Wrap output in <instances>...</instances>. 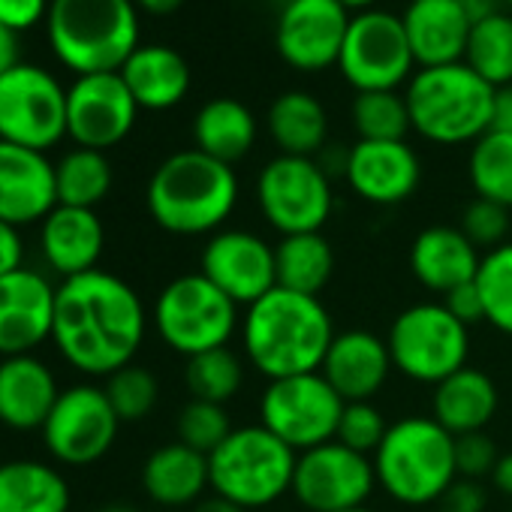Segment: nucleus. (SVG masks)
<instances>
[{"instance_id": "f257e3e1", "label": "nucleus", "mask_w": 512, "mask_h": 512, "mask_svg": "<svg viewBox=\"0 0 512 512\" xmlns=\"http://www.w3.org/2000/svg\"><path fill=\"white\" fill-rule=\"evenodd\" d=\"M145 338V308L136 290L103 269L67 278L55 296L52 341L82 374L109 377L133 365Z\"/></svg>"}, {"instance_id": "f03ea898", "label": "nucleus", "mask_w": 512, "mask_h": 512, "mask_svg": "<svg viewBox=\"0 0 512 512\" xmlns=\"http://www.w3.org/2000/svg\"><path fill=\"white\" fill-rule=\"evenodd\" d=\"M335 335L332 317L317 296L281 287L253 302L241 323L244 356L269 380L320 371Z\"/></svg>"}, {"instance_id": "7ed1b4c3", "label": "nucleus", "mask_w": 512, "mask_h": 512, "mask_svg": "<svg viewBox=\"0 0 512 512\" xmlns=\"http://www.w3.org/2000/svg\"><path fill=\"white\" fill-rule=\"evenodd\" d=\"M145 202L154 223L172 235H214L238 202V175L232 166L187 148L154 169Z\"/></svg>"}, {"instance_id": "20e7f679", "label": "nucleus", "mask_w": 512, "mask_h": 512, "mask_svg": "<svg viewBox=\"0 0 512 512\" xmlns=\"http://www.w3.org/2000/svg\"><path fill=\"white\" fill-rule=\"evenodd\" d=\"M49 43L76 76L118 73L139 49V7L133 0H52Z\"/></svg>"}, {"instance_id": "39448f33", "label": "nucleus", "mask_w": 512, "mask_h": 512, "mask_svg": "<svg viewBox=\"0 0 512 512\" xmlns=\"http://www.w3.org/2000/svg\"><path fill=\"white\" fill-rule=\"evenodd\" d=\"M494 91L464 61L419 67L407 82V109L413 130L434 145L476 142L491 130Z\"/></svg>"}, {"instance_id": "423d86ee", "label": "nucleus", "mask_w": 512, "mask_h": 512, "mask_svg": "<svg viewBox=\"0 0 512 512\" xmlns=\"http://www.w3.org/2000/svg\"><path fill=\"white\" fill-rule=\"evenodd\" d=\"M377 485L404 506L437 503L458 479L455 437L431 416H407L389 425L374 452Z\"/></svg>"}, {"instance_id": "0eeeda50", "label": "nucleus", "mask_w": 512, "mask_h": 512, "mask_svg": "<svg viewBox=\"0 0 512 512\" xmlns=\"http://www.w3.org/2000/svg\"><path fill=\"white\" fill-rule=\"evenodd\" d=\"M299 452L275 437L266 425L232 428L208 455L211 491L250 509H263L293 491Z\"/></svg>"}, {"instance_id": "6e6552de", "label": "nucleus", "mask_w": 512, "mask_h": 512, "mask_svg": "<svg viewBox=\"0 0 512 512\" xmlns=\"http://www.w3.org/2000/svg\"><path fill=\"white\" fill-rule=\"evenodd\" d=\"M386 347L395 371L416 383L437 386L467 365L470 329L455 320L443 302H419L392 320Z\"/></svg>"}, {"instance_id": "1a4fd4ad", "label": "nucleus", "mask_w": 512, "mask_h": 512, "mask_svg": "<svg viewBox=\"0 0 512 512\" xmlns=\"http://www.w3.org/2000/svg\"><path fill=\"white\" fill-rule=\"evenodd\" d=\"M154 326L166 347L190 359L229 347L238 329V305L202 272H193L163 287L154 305Z\"/></svg>"}, {"instance_id": "9d476101", "label": "nucleus", "mask_w": 512, "mask_h": 512, "mask_svg": "<svg viewBox=\"0 0 512 512\" xmlns=\"http://www.w3.org/2000/svg\"><path fill=\"white\" fill-rule=\"evenodd\" d=\"M256 202L281 235L323 232L335 208L329 172L317 157L278 154L260 169Z\"/></svg>"}, {"instance_id": "9b49d317", "label": "nucleus", "mask_w": 512, "mask_h": 512, "mask_svg": "<svg viewBox=\"0 0 512 512\" xmlns=\"http://www.w3.org/2000/svg\"><path fill=\"white\" fill-rule=\"evenodd\" d=\"M344 404L347 401L320 371L269 380L260 398V425H266L290 449L308 452L335 440Z\"/></svg>"}, {"instance_id": "f8f14e48", "label": "nucleus", "mask_w": 512, "mask_h": 512, "mask_svg": "<svg viewBox=\"0 0 512 512\" xmlns=\"http://www.w3.org/2000/svg\"><path fill=\"white\" fill-rule=\"evenodd\" d=\"M341 76L362 91H398L416 73V58L407 43L401 16L368 10L350 19V31L338 61Z\"/></svg>"}, {"instance_id": "ddd939ff", "label": "nucleus", "mask_w": 512, "mask_h": 512, "mask_svg": "<svg viewBox=\"0 0 512 512\" xmlns=\"http://www.w3.org/2000/svg\"><path fill=\"white\" fill-rule=\"evenodd\" d=\"M67 136V91L31 64L0 76V142L46 151Z\"/></svg>"}, {"instance_id": "4468645a", "label": "nucleus", "mask_w": 512, "mask_h": 512, "mask_svg": "<svg viewBox=\"0 0 512 512\" xmlns=\"http://www.w3.org/2000/svg\"><path fill=\"white\" fill-rule=\"evenodd\" d=\"M118 428L121 419L112 410L106 389L79 383L61 392L55 410L43 425V440L52 458H58L61 464L85 467L100 461L112 449Z\"/></svg>"}, {"instance_id": "2eb2a0df", "label": "nucleus", "mask_w": 512, "mask_h": 512, "mask_svg": "<svg viewBox=\"0 0 512 512\" xmlns=\"http://www.w3.org/2000/svg\"><path fill=\"white\" fill-rule=\"evenodd\" d=\"M374 485V461L338 440L299 452L293 494L311 512H344L365 506Z\"/></svg>"}, {"instance_id": "dca6fc26", "label": "nucleus", "mask_w": 512, "mask_h": 512, "mask_svg": "<svg viewBox=\"0 0 512 512\" xmlns=\"http://www.w3.org/2000/svg\"><path fill=\"white\" fill-rule=\"evenodd\" d=\"M350 19L341 0H287L275 25V49L287 67L323 73L338 67Z\"/></svg>"}, {"instance_id": "f3484780", "label": "nucleus", "mask_w": 512, "mask_h": 512, "mask_svg": "<svg viewBox=\"0 0 512 512\" xmlns=\"http://www.w3.org/2000/svg\"><path fill=\"white\" fill-rule=\"evenodd\" d=\"M199 272L238 308H250L278 287L275 244L247 229H220L202 247Z\"/></svg>"}, {"instance_id": "a211bd4d", "label": "nucleus", "mask_w": 512, "mask_h": 512, "mask_svg": "<svg viewBox=\"0 0 512 512\" xmlns=\"http://www.w3.org/2000/svg\"><path fill=\"white\" fill-rule=\"evenodd\" d=\"M139 103L121 73L79 76L67 88V136L79 148L106 151L124 142L136 124Z\"/></svg>"}, {"instance_id": "6ab92c4d", "label": "nucleus", "mask_w": 512, "mask_h": 512, "mask_svg": "<svg viewBox=\"0 0 512 512\" xmlns=\"http://www.w3.org/2000/svg\"><path fill=\"white\" fill-rule=\"evenodd\" d=\"M58 287L34 269L0 278V356H31L52 338Z\"/></svg>"}, {"instance_id": "aec40b11", "label": "nucleus", "mask_w": 512, "mask_h": 512, "mask_svg": "<svg viewBox=\"0 0 512 512\" xmlns=\"http://www.w3.org/2000/svg\"><path fill=\"white\" fill-rule=\"evenodd\" d=\"M344 178L350 190L371 205H398L407 202L419 181L422 163L419 154L404 142H368L359 139L344 157Z\"/></svg>"}, {"instance_id": "412c9836", "label": "nucleus", "mask_w": 512, "mask_h": 512, "mask_svg": "<svg viewBox=\"0 0 512 512\" xmlns=\"http://www.w3.org/2000/svg\"><path fill=\"white\" fill-rule=\"evenodd\" d=\"M58 208L55 166L43 151L0 142V220L28 226Z\"/></svg>"}, {"instance_id": "4be33fe9", "label": "nucleus", "mask_w": 512, "mask_h": 512, "mask_svg": "<svg viewBox=\"0 0 512 512\" xmlns=\"http://www.w3.org/2000/svg\"><path fill=\"white\" fill-rule=\"evenodd\" d=\"M389 371H392V356L386 338L365 329L338 332L320 368V374L347 404L371 401L386 386Z\"/></svg>"}, {"instance_id": "5701e85b", "label": "nucleus", "mask_w": 512, "mask_h": 512, "mask_svg": "<svg viewBox=\"0 0 512 512\" xmlns=\"http://www.w3.org/2000/svg\"><path fill=\"white\" fill-rule=\"evenodd\" d=\"M401 22L416 58V70L464 61L473 22L458 0H410Z\"/></svg>"}, {"instance_id": "b1692460", "label": "nucleus", "mask_w": 512, "mask_h": 512, "mask_svg": "<svg viewBox=\"0 0 512 512\" xmlns=\"http://www.w3.org/2000/svg\"><path fill=\"white\" fill-rule=\"evenodd\" d=\"M482 253L467 241L458 226H428L410 244V272L431 293H452L476 281Z\"/></svg>"}, {"instance_id": "393cba45", "label": "nucleus", "mask_w": 512, "mask_h": 512, "mask_svg": "<svg viewBox=\"0 0 512 512\" xmlns=\"http://www.w3.org/2000/svg\"><path fill=\"white\" fill-rule=\"evenodd\" d=\"M106 244L103 223L94 208L58 205L49 211L40 229V247L46 263L67 281L94 272Z\"/></svg>"}, {"instance_id": "a878e982", "label": "nucleus", "mask_w": 512, "mask_h": 512, "mask_svg": "<svg viewBox=\"0 0 512 512\" xmlns=\"http://www.w3.org/2000/svg\"><path fill=\"white\" fill-rule=\"evenodd\" d=\"M58 398L61 389L46 362L34 356H10L0 362V422L7 428H43Z\"/></svg>"}, {"instance_id": "bb28decb", "label": "nucleus", "mask_w": 512, "mask_h": 512, "mask_svg": "<svg viewBox=\"0 0 512 512\" xmlns=\"http://www.w3.org/2000/svg\"><path fill=\"white\" fill-rule=\"evenodd\" d=\"M497 407H500V395L494 380L485 371L464 365L461 371L449 374L434 386L431 419L443 425L452 437H461V434L485 431L497 416Z\"/></svg>"}, {"instance_id": "cd10ccee", "label": "nucleus", "mask_w": 512, "mask_h": 512, "mask_svg": "<svg viewBox=\"0 0 512 512\" xmlns=\"http://www.w3.org/2000/svg\"><path fill=\"white\" fill-rule=\"evenodd\" d=\"M142 488L166 512L181 506H196L205 488H211L208 455L184 446L181 440L166 443L148 455L142 467Z\"/></svg>"}, {"instance_id": "c85d7f7f", "label": "nucleus", "mask_w": 512, "mask_h": 512, "mask_svg": "<svg viewBox=\"0 0 512 512\" xmlns=\"http://www.w3.org/2000/svg\"><path fill=\"white\" fill-rule=\"evenodd\" d=\"M118 73L139 109H172L190 91V64L169 46H139Z\"/></svg>"}, {"instance_id": "c756f323", "label": "nucleus", "mask_w": 512, "mask_h": 512, "mask_svg": "<svg viewBox=\"0 0 512 512\" xmlns=\"http://www.w3.org/2000/svg\"><path fill=\"white\" fill-rule=\"evenodd\" d=\"M256 136L260 127L253 112L235 97H214L193 118V148L226 166L244 160L253 151Z\"/></svg>"}, {"instance_id": "7c9ffc66", "label": "nucleus", "mask_w": 512, "mask_h": 512, "mask_svg": "<svg viewBox=\"0 0 512 512\" xmlns=\"http://www.w3.org/2000/svg\"><path fill=\"white\" fill-rule=\"evenodd\" d=\"M70 485L43 461L19 458L0 464V512H67Z\"/></svg>"}, {"instance_id": "2f4dec72", "label": "nucleus", "mask_w": 512, "mask_h": 512, "mask_svg": "<svg viewBox=\"0 0 512 512\" xmlns=\"http://www.w3.org/2000/svg\"><path fill=\"white\" fill-rule=\"evenodd\" d=\"M269 136L281 154L317 157L329 139L326 106L308 91H284L269 106Z\"/></svg>"}, {"instance_id": "473e14b6", "label": "nucleus", "mask_w": 512, "mask_h": 512, "mask_svg": "<svg viewBox=\"0 0 512 512\" xmlns=\"http://www.w3.org/2000/svg\"><path fill=\"white\" fill-rule=\"evenodd\" d=\"M275 272L281 290L320 299L335 272L332 241L323 232L281 235V241L275 244Z\"/></svg>"}, {"instance_id": "72a5a7b5", "label": "nucleus", "mask_w": 512, "mask_h": 512, "mask_svg": "<svg viewBox=\"0 0 512 512\" xmlns=\"http://www.w3.org/2000/svg\"><path fill=\"white\" fill-rule=\"evenodd\" d=\"M464 64L491 88L512 85V16L506 10L473 22Z\"/></svg>"}, {"instance_id": "f704fd0d", "label": "nucleus", "mask_w": 512, "mask_h": 512, "mask_svg": "<svg viewBox=\"0 0 512 512\" xmlns=\"http://www.w3.org/2000/svg\"><path fill=\"white\" fill-rule=\"evenodd\" d=\"M55 184H58V205L94 208L112 190V163L106 160L103 151L76 148L64 154V160L55 166Z\"/></svg>"}, {"instance_id": "c9c22d12", "label": "nucleus", "mask_w": 512, "mask_h": 512, "mask_svg": "<svg viewBox=\"0 0 512 512\" xmlns=\"http://www.w3.org/2000/svg\"><path fill=\"white\" fill-rule=\"evenodd\" d=\"M473 193L512 211V133L488 130L470 148L467 160Z\"/></svg>"}, {"instance_id": "e433bc0d", "label": "nucleus", "mask_w": 512, "mask_h": 512, "mask_svg": "<svg viewBox=\"0 0 512 512\" xmlns=\"http://www.w3.org/2000/svg\"><path fill=\"white\" fill-rule=\"evenodd\" d=\"M353 127L368 142H404L413 130L407 97L398 91H362L353 100Z\"/></svg>"}, {"instance_id": "4c0bfd02", "label": "nucleus", "mask_w": 512, "mask_h": 512, "mask_svg": "<svg viewBox=\"0 0 512 512\" xmlns=\"http://www.w3.org/2000/svg\"><path fill=\"white\" fill-rule=\"evenodd\" d=\"M184 383L196 401L226 404L229 398L238 395V389L244 383V362L229 347L205 350V353L187 359Z\"/></svg>"}, {"instance_id": "58836bf2", "label": "nucleus", "mask_w": 512, "mask_h": 512, "mask_svg": "<svg viewBox=\"0 0 512 512\" xmlns=\"http://www.w3.org/2000/svg\"><path fill=\"white\" fill-rule=\"evenodd\" d=\"M476 290L482 296L485 323L503 335H512V241L482 253Z\"/></svg>"}, {"instance_id": "ea45409f", "label": "nucleus", "mask_w": 512, "mask_h": 512, "mask_svg": "<svg viewBox=\"0 0 512 512\" xmlns=\"http://www.w3.org/2000/svg\"><path fill=\"white\" fill-rule=\"evenodd\" d=\"M103 389H106V398H109V404L121 422L145 419L154 410L157 395H160L154 374L148 368H139V365H124L121 371L109 374Z\"/></svg>"}, {"instance_id": "a19ab883", "label": "nucleus", "mask_w": 512, "mask_h": 512, "mask_svg": "<svg viewBox=\"0 0 512 512\" xmlns=\"http://www.w3.org/2000/svg\"><path fill=\"white\" fill-rule=\"evenodd\" d=\"M229 434L232 422L223 404L190 398V404H184V410L178 413V440L202 455H211Z\"/></svg>"}, {"instance_id": "79ce46f5", "label": "nucleus", "mask_w": 512, "mask_h": 512, "mask_svg": "<svg viewBox=\"0 0 512 512\" xmlns=\"http://www.w3.org/2000/svg\"><path fill=\"white\" fill-rule=\"evenodd\" d=\"M386 431H389V422H386L383 410L374 401H350V404H344L335 440L344 443L353 452H362V455L374 458V452L380 449Z\"/></svg>"}, {"instance_id": "37998d69", "label": "nucleus", "mask_w": 512, "mask_h": 512, "mask_svg": "<svg viewBox=\"0 0 512 512\" xmlns=\"http://www.w3.org/2000/svg\"><path fill=\"white\" fill-rule=\"evenodd\" d=\"M509 208L491 202V199H470L467 208L461 211V223L458 229L467 235V241L479 250V253H488L500 244L509 241Z\"/></svg>"}, {"instance_id": "c03bdc74", "label": "nucleus", "mask_w": 512, "mask_h": 512, "mask_svg": "<svg viewBox=\"0 0 512 512\" xmlns=\"http://www.w3.org/2000/svg\"><path fill=\"white\" fill-rule=\"evenodd\" d=\"M497 458H500V452H497L494 440L485 431L455 437V470H458L461 479L482 482L485 476H491Z\"/></svg>"}, {"instance_id": "a18cd8bd", "label": "nucleus", "mask_w": 512, "mask_h": 512, "mask_svg": "<svg viewBox=\"0 0 512 512\" xmlns=\"http://www.w3.org/2000/svg\"><path fill=\"white\" fill-rule=\"evenodd\" d=\"M440 512H482L488 503V494L482 482L476 479H455L443 494H440Z\"/></svg>"}, {"instance_id": "49530a36", "label": "nucleus", "mask_w": 512, "mask_h": 512, "mask_svg": "<svg viewBox=\"0 0 512 512\" xmlns=\"http://www.w3.org/2000/svg\"><path fill=\"white\" fill-rule=\"evenodd\" d=\"M52 0H0V25L22 34L49 16Z\"/></svg>"}, {"instance_id": "de8ad7c7", "label": "nucleus", "mask_w": 512, "mask_h": 512, "mask_svg": "<svg viewBox=\"0 0 512 512\" xmlns=\"http://www.w3.org/2000/svg\"><path fill=\"white\" fill-rule=\"evenodd\" d=\"M443 305H446V311H449L455 320H461L467 329L485 320V308H482V296H479V290H476V281L461 284V287H455L452 293H446V296H443Z\"/></svg>"}, {"instance_id": "09e8293b", "label": "nucleus", "mask_w": 512, "mask_h": 512, "mask_svg": "<svg viewBox=\"0 0 512 512\" xmlns=\"http://www.w3.org/2000/svg\"><path fill=\"white\" fill-rule=\"evenodd\" d=\"M22 260H25V241H22L19 226L0 220V278L25 269Z\"/></svg>"}, {"instance_id": "8fccbe9b", "label": "nucleus", "mask_w": 512, "mask_h": 512, "mask_svg": "<svg viewBox=\"0 0 512 512\" xmlns=\"http://www.w3.org/2000/svg\"><path fill=\"white\" fill-rule=\"evenodd\" d=\"M491 130H509V133H512V85L494 91Z\"/></svg>"}, {"instance_id": "3c124183", "label": "nucleus", "mask_w": 512, "mask_h": 512, "mask_svg": "<svg viewBox=\"0 0 512 512\" xmlns=\"http://www.w3.org/2000/svg\"><path fill=\"white\" fill-rule=\"evenodd\" d=\"M19 64H22L19 61V34L10 31L7 25H0V76H7Z\"/></svg>"}, {"instance_id": "603ef678", "label": "nucleus", "mask_w": 512, "mask_h": 512, "mask_svg": "<svg viewBox=\"0 0 512 512\" xmlns=\"http://www.w3.org/2000/svg\"><path fill=\"white\" fill-rule=\"evenodd\" d=\"M491 485L500 494L512 497V452H500V458H497V464L491 470Z\"/></svg>"}, {"instance_id": "864d4df0", "label": "nucleus", "mask_w": 512, "mask_h": 512, "mask_svg": "<svg viewBox=\"0 0 512 512\" xmlns=\"http://www.w3.org/2000/svg\"><path fill=\"white\" fill-rule=\"evenodd\" d=\"M458 4H461V10L467 13L470 22L488 19V16L503 10V0H458Z\"/></svg>"}, {"instance_id": "5fc2aeb1", "label": "nucleus", "mask_w": 512, "mask_h": 512, "mask_svg": "<svg viewBox=\"0 0 512 512\" xmlns=\"http://www.w3.org/2000/svg\"><path fill=\"white\" fill-rule=\"evenodd\" d=\"M193 512H247V509L232 503V500H226V497H220V494H211V497H202L193 506Z\"/></svg>"}, {"instance_id": "6e6d98bb", "label": "nucleus", "mask_w": 512, "mask_h": 512, "mask_svg": "<svg viewBox=\"0 0 512 512\" xmlns=\"http://www.w3.org/2000/svg\"><path fill=\"white\" fill-rule=\"evenodd\" d=\"M133 4L139 10L151 13V16H169V13H175L184 4V0H133Z\"/></svg>"}, {"instance_id": "4d7b16f0", "label": "nucleus", "mask_w": 512, "mask_h": 512, "mask_svg": "<svg viewBox=\"0 0 512 512\" xmlns=\"http://www.w3.org/2000/svg\"><path fill=\"white\" fill-rule=\"evenodd\" d=\"M341 4L356 16V13H368V10H377L380 0H341Z\"/></svg>"}, {"instance_id": "13d9d810", "label": "nucleus", "mask_w": 512, "mask_h": 512, "mask_svg": "<svg viewBox=\"0 0 512 512\" xmlns=\"http://www.w3.org/2000/svg\"><path fill=\"white\" fill-rule=\"evenodd\" d=\"M100 512H133L130 506H106V509H100Z\"/></svg>"}, {"instance_id": "bf43d9fd", "label": "nucleus", "mask_w": 512, "mask_h": 512, "mask_svg": "<svg viewBox=\"0 0 512 512\" xmlns=\"http://www.w3.org/2000/svg\"><path fill=\"white\" fill-rule=\"evenodd\" d=\"M344 512H374V509H368V506H356V509H344Z\"/></svg>"}, {"instance_id": "052dcab7", "label": "nucleus", "mask_w": 512, "mask_h": 512, "mask_svg": "<svg viewBox=\"0 0 512 512\" xmlns=\"http://www.w3.org/2000/svg\"><path fill=\"white\" fill-rule=\"evenodd\" d=\"M503 7H509V10H512V0H503Z\"/></svg>"}, {"instance_id": "680f3d73", "label": "nucleus", "mask_w": 512, "mask_h": 512, "mask_svg": "<svg viewBox=\"0 0 512 512\" xmlns=\"http://www.w3.org/2000/svg\"><path fill=\"white\" fill-rule=\"evenodd\" d=\"M163 512H166V509H163Z\"/></svg>"}]
</instances>
